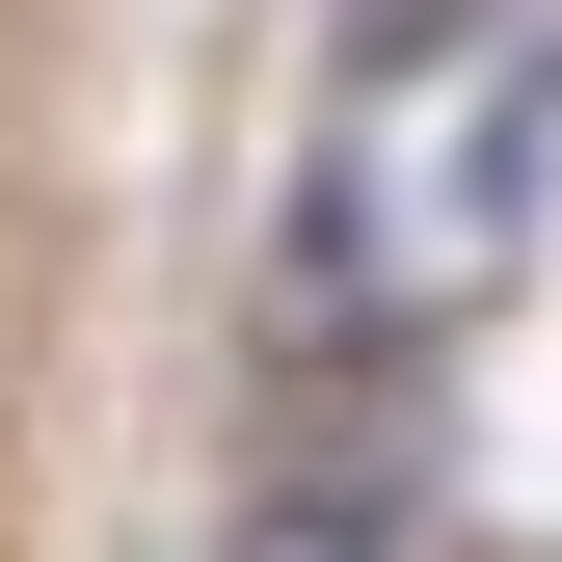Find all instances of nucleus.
<instances>
[{"instance_id": "nucleus-1", "label": "nucleus", "mask_w": 562, "mask_h": 562, "mask_svg": "<svg viewBox=\"0 0 562 562\" xmlns=\"http://www.w3.org/2000/svg\"><path fill=\"white\" fill-rule=\"evenodd\" d=\"M429 536V429H402V375H348L295 456L241 482V562H402Z\"/></svg>"}]
</instances>
